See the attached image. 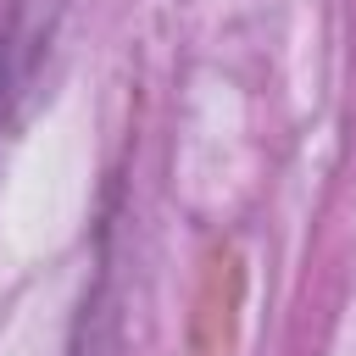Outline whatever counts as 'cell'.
Masks as SVG:
<instances>
[]
</instances>
